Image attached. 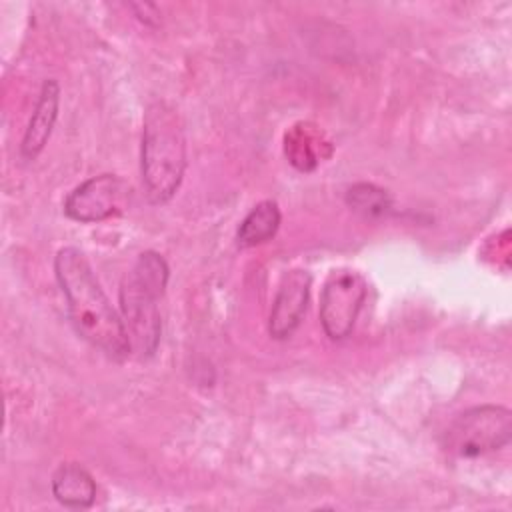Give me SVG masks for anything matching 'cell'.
<instances>
[{
	"label": "cell",
	"instance_id": "obj_1",
	"mask_svg": "<svg viewBox=\"0 0 512 512\" xmlns=\"http://www.w3.org/2000/svg\"><path fill=\"white\" fill-rule=\"evenodd\" d=\"M54 274L78 336L108 358L124 360L132 348L122 316L112 308L84 252L74 246L60 248L54 256Z\"/></svg>",
	"mask_w": 512,
	"mask_h": 512
},
{
	"label": "cell",
	"instance_id": "obj_2",
	"mask_svg": "<svg viewBox=\"0 0 512 512\" xmlns=\"http://www.w3.org/2000/svg\"><path fill=\"white\" fill-rule=\"evenodd\" d=\"M186 170V136L180 114L164 100L144 112L140 172L152 204L168 202L182 184Z\"/></svg>",
	"mask_w": 512,
	"mask_h": 512
},
{
	"label": "cell",
	"instance_id": "obj_3",
	"mask_svg": "<svg viewBox=\"0 0 512 512\" xmlns=\"http://www.w3.org/2000/svg\"><path fill=\"white\" fill-rule=\"evenodd\" d=\"M170 278V268L162 254L154 250L142 252L120 284V312L130 340L132 352L140 358L154 356L162 320L158 300L164 296Z\"/></svg>",
	"mask_w": 512,
	"mask_h": 512
},
{
	"label": "cell",
	"instance_id": "obj_4",
	"mask_svg": "<svg viewBox=\"0 0 512 512\" xmlns=\"http://www.w3.org/2000/svg\"><path fill=\"white\" fill-rule=\"evenodd\" d=\"M512 438V414L504 406L484 404L464 410L446 430V450L476 458L504 448Z\"/></svg>",
	"mask_w": 512,
	"mask_h": 512
},
{
	"label": "cell",
	"instance_id": "obj_5",
	"mask_svg": "<svg viewBox=\"0 0 512 512\" xmlns=\"http://www.w3.org/2000/svg\"><path fill=\"white\" fill-rule=\"evenodd\" d=\"M132 198L130 184L116 174H100L78 184L64 200L70 220L92 224L122 214Z\"/></svg>",
	"mask_w": 512,
	"mask_h": 512
},
{
	"label": "cell",
	"instance_id": "obj_6",
	"mask_svg": "<svg viewBox=\"0 0 512 512\" xmlns=\"http://www.w3.org/2000/svg\"><path fill=\"white\" fill-rule=\"evenodd\" d=\"M366 300V282L352 270L332 272L320 296V324L330 340H344L354 330Z\"/></svg>",
	"mask_w": 512,
	"mask_h": 512
},
{
	"label": "cell",
	"instance_id": "obj_7",
	"mask_svg": "<svg viewBox=\"0 0 512 512\" xmlns=\"http://www.w3.org/2000/svg\"><path fill=\"white\" fill-rule=\"evenodd\" d=\"M312 286V274L302 268L286 272L278 284L270 318L268 332L274 340H286L300 326L308 306Z\"/></svg>",
	"mask_w": 512,
	"mask_h": 512
},
{
	"label": "cell",
	"instance_id": "obj_8",
	"mask_svg": "<svg viewBox=\"0 0 512 512\" xmlns=\"http://www.w3.org/2000/svg\"><path fill=\"white\" fill-rule=\"evenodd\" d=\"M58 106H60L58 82L44 80V84L40 88V96L34 106V112L30 116L28 128H26L22 144H20L22 160L30 162L44 150V146L52 134V128L56 124V118H58Z\"/></svg>",
	"mask_w": 512,
	"mask_h": 512
},
{
	"label": "cell",
	"instance_id": "obj_9",
	"mask_svg": "<svg viewBox=\"0 0 512 512\" xmlns=\"http://www.w3.org/2000/svg\"><path fill=\"white\" fill-rule=\"evenodd\" d=\"M50 488L52 496L66 508H90L96 500V482L92 474L76 462L60 464L52 474Z\"/></svg>",
	"mask_w": 512,
	"mask_h": 512
},
{
	"label": "cell",
	"instance_id": "obj_10",
	"mask_svg": "<svg viewBox=\"0 0 512 512\" xmlns=\"http://www.w3.org/2000/svg\"><path fill=\"white\" fill-rule=\"evenodd\" d=\"M280 220L282 214L274 200L258 202L240 222L236 232V244L240 248H254L268 242L278 232Z\"/></svg>",
	"mask_w": 512,
	"mask_h": 512
},
{
	"label": "cell",
	"instance_id": "obj_11",
	"mask_svg": "<svg viewBox=\"0 0 512 512\" xmlns=\"http://www.w3.org/2000/svg\"><path fill=\"white\" fill-rule=\"evenodd\" d=\"M346 204L350 206V210L370 220L382 218L392 212V196L388 194V190L370 182H358L350 186L346 192Z\"/></svg>",
	"mask_w": 512,
	"mask_h": 512
},
{
	"label": "cell",
	"instance_id": "obj_12",
	"mask_svg": "<svg viewBox=\"0 0 512 512\" xmlns=\"http://www.w3.org/2000/svg\"><path fill=\"white\" fill-rule=\"evenodd\" d=\"M308 124H298L286 134V156L288 160L302 172H310L318 164L316 154V138Z\"/></svg>",
	"mask_w": 512,
	"mask_h": 512
}]
</instances>
